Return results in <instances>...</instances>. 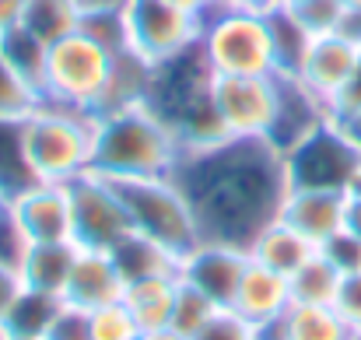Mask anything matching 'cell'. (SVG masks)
Returning <instances> with one entry per match:
<instances>
[{
    "label": "cell",
    "instance_id": "obj_1",
    "mask_svg": "<svg viewBox=\"0 0 361 340\" xmlns=\"http://www.w3.org/2000/svg\"><path fill=\"white\" fill-rule=\"evenodd\" d=\"M172 179L183 186L200 242H249L281 218L288 197L284 154L263 137H225L197 151H183Z\"/></svg>",
    "mask_w": 361,
    "mask_h": 340
},
{
    "label": "cell",
    "instance_id": "obj_2",
    "mask_svg": "<svg viewBox=\"0 0 361 340\" xmlns=\"http://www.w3.org/2000/svg\"><path fill=\"white\" fill-rule=\"evenodd\" d=\"M95 126L99 116L39 102L28 116L18 119V147L28 179L71 186L92 172L95 158Z\"/></svg>",
    "mask_w": 361,
    "mask_h": 340
},
{
    "label": "cell",
    "instance_id": "obj_3",
    "mask_svg": "<svg viewBox=\"0 0 361 340\" xmlns=\"http://www.w3.org/2000/svg\"><path fill=\"white\" fill-rule=\"evenodd\" d=\"M179 158H183L179 137L147 106L99 116L92 172L113 183H130L151 176H172Z\"/></svg>",
    "mask_w": 361,
    "mask_h": 340
},
{
    "label": "cell",
    "instance_id": "obj_4",
    "mask_svg": "<svg viewBox=\"0 0 361 340\" xmlns=\"http://www.w3.org/2000/svg\"><path fill=\"white\" fill-rule=\"evenodd\" d=\"M211 88H214V74L200 46H193L179 53L176 60L154 67L144 106L179 137L183 151H197V147H207L228 137L218 123Z\"/></svg>",
    "mask_w": 361,
    "mask_h": 340
},
{
    "label": "cell",
    "instance_id": "obj_5",
    "mask_svg": "<svg viewBox=\"0 0 361 340\" xmlns=\"http://www.w3.org/2000/svg\"><path fill=\"white\" fill-rule=\"evenodd\" d=\"M197 46H200V53H204L214 78L277 74L270 11H232V7L214 4L200 14Z\"/></svg>",
    "mask_w": 361,
    "mask_h": 340
},
{
    "label": "cell",
    "instance_id": "obj_6",
    "mask_svg": "<svg viewBox=\"0 0 361 340\" xmlns=\"http://www.w3.org/2000/svg\"><path fill=\"white\" fill-rule=\"evenodd\" d=\"M126 204L133 231L154 238L179 260L200 242V228L193 218V207L183 193V186L172 176H151V179H130L116 183Z\"/></svg>",
    "mask_w": 361,
    "mask_h": 340
},
{
    "label": "cell",
    "instance_id": "obj_7",
    "mask_svg": "<svg viewBox=\"0 0 361 340\" xmlns=\"http://www.w3.org/2000/svg\"><path fill=\"white\" fill-rule=\"evenodd\" d=\"M109 67H113V56L81 32L53 42L46 56L42 102L99 116L106 85H109Z\"/></svg>",
    "mask_w": 361,
    "mask_h": 340
},
{
    "label": "cell",
    "instance_id": "obj_8",
    "mask_svg": "<svg viewBox=\"0 0 361 340\" xmlns=\"http://www.w3.org/2000/svg\"><path fill=\"white\" fill-rule=\"evenodd\" d=\"M284 154L288 190H351L361 169V147L348 126L323 119Z\"/></svg>",
    "mask_w": 361,
    "mask_h": 340
},
{
    "label": "cell",
    "instance_id": "obj_9",
    "mask_svg": "<svg viewBox=\"0 0 361 340\" xmlns=\"http://www.w3.org/2000/svg\"><path fill=\"white\" fill-rule=\"evenodd\" d=\"M123 7L130 25V49L151 67L176 60L200 39V14L172 0H126Z\"/></svg>",
    "mask_w": 361,
    "mask_h": 340
},
{
    "label": "cell",
    "instance_id": "obj_10",
    "mask_svg": "<svg viewBox=\"0 0 361 340\" xmlns=\"http://www.w3.org/2000/svg\"><path fill=\"white\" fill-rule=\"evenodd\" d=\"M71 218H74V242L81 249H113L123 242L133 225L120 197V186L99 172H85L71 186Z\"/></svg>",
    "mask_w": 361,
    "mask_h": 340
},
{
    "label": "cell",
    "instance_id": "obj_11",
    "mask_svg": "<svg viewBox=\"0 0 361 340\" xmlns=\"http://www.w3.org/2000/svg\"><path fill=\"white\" fill-rule=\"evenodd\" d=\"M218 123L228 137H263L270 140L277 116V74L263 78H214L211 88Z\"/></svg>",
    "mask_w": 361,
    "mask_h": 340
},
{
    "label": "cell",
    "instance_id": "obj_12",
    "mask_svg": "<svg viewBox=\"0 0 361 340\" xmlns=\"http://www.w3.org/2000/svg\"><path fill=\"white\" fill-rule=\"evenodd\" d=\"M7 214L28 242H74L71 190L60 183H25L7 197Z\"/></svg>",
    "mask_w": 361,
    "mask_h": 340
},
{
    "label": "cell",
    "instance_id": "obj_13",
    "mask_svg": "<svg viewBox=\"0 0 361 340\" xmlns=\"http://www.w3.org/2000/svg\"><path fill=\"white\" fill-rule=\"evenodd\" d=\"M249 253L239 245L225 242H197L183 260H179V277L193 288H200L214 305L232 309V298L239 291V281L245 274Z\"/></svg>",
    "mask_w": 361,
    "mask_h": 340
},
{
    "label": "cell",
    "instance_id": "obj_14",
    "mask_svg": "<svg viewBox=\"0 0 361 340\" xmlns=\"http://www.w3.org/2000/svg\"><path fill=\"white\" fill-rule=\"evenodd\" d=\"M361 60V46L355 39L341 35V32H330V35H312L295 78L326 106L330 113V102L337 99V92L348 85V78L355 74Z\"/></svg>",
    "mask_w": 361,
    "mask_h": 340
},
{
    "label": "cell",
    "instance_id": "obj_15",
    "mask_svg": "<svg viewBox=\"0 0 361 340\" xmlns=\"http://www.w3.org/2000/svg\"><path fill=\"white\" fill-rule=\"evenodd\" d=\"M348 204H351V193L344 190H288L281 204V221L302 231L312 245H323L337 231H344Z\"/></svg>",
    "mask_w": 361,
    "mask_h": 340
},
{
    "label": "cell",
    "instance_id": "obj_16",
    "mask_svg": "<svg viewBox=\"0 0 361 340\" xmlns=\"http://www.w3.org/2000/svg\"><path fill=\"white\" fill-rule=\"evenodd\" d=\"M123 288H126V281H123L113 253H106V249H81L78 245V260H74L63 302L92 312V309H102L109 302H120Z\"/></svg>",
    "mask_w": 361,
    "mask_h": 340
},
{
    "label": "cell",
    "instance_id": "obj_17",
    "mask_svg": "<svg viewBox=\"0 0 361 340\" xmlns=\"http://www.w3.org/2000/svg\"><path fill=\"white\" fill-rule=\"evenodd\" d=\"M291 309V284L284 274L249 260L245 263V274L239 281V291L232 298V312L245 320L249 327H263L277 316H284Z\"/></svg>",
    "mask_w": 361,
    "mask_h": 340
},
{
    "label": "cell",
    "instance_id": "obj_18",
    "mask_svg": "<svg viewBox=\"0 0 361 340\" xmlns=\"http://www.w3.org/2000/svg\"><path fill=\"white\" fill-rule=\"evenodd\" d=\"M74 260H78V242H32L21 256L18 277L32 291H46V295L63 298Z\"/></svg>",
    "mask_w": 361,
    "mask_h": 340
},
{
    "label": "cell",
    "instance_id": "obj_19",
    "mask_svg": "<svg viewBox=\"0 0 361 340\" xmlns=\"http://www.w3.org/2000/svg\"><path fill=\"white\" fill-rule=\"evenodd\" d=\"M176 291H179V274H158V277L130 281V284L123 288V305H126L130 316L137 320L140 334L169 330V323H172V305H176Z\"/></svg>",
    "mask_w": 361,
    "mask_h": 340
},
{
    "label": "cell",
    "instance_id": "obj_20",
    "mask_svg": "<svg viewBox=\"0 0 361 340\" xmlns=\"http://www.w3.org/2000/svg\"><path fill=\"white\" fill-rule=\"evenodd\" d=\"M316 249H319V245H312L302 231H295L288 221L274 218L270 225L249 242L245 253H249V260H256V263H263V267H270V270L291 277V274H295V270H298Z\"/></svg>",
    "mask_w": 361,
    "mask_h": 340
},
{
    "label": "cell",
    "instance_id": "obj_21",
    "mask_svg": "<svg viewBox=\"0 0 361 340\" xmlns=\"http://www.w3.org/2000/svg\"><path fill=\"white\" fill-rule=\"evenodd\" d=\"M151 74H154V67L147 60H140L133 49L116 53L113 56V67H109V85H106L99 116L144 106L147 102V88H151Z\"/></svg>",
    "mask_w": 361,
    "mask_h": 340
},
{
    "label": "cell",
    "instance_id": "obj_22",
    "mask_svg": "<svg viewBox=\"0 0 361 340\" xmlns=\"http://www.w3.org/2000/svg\"><path fill=\"white\" fill-rule=\"evenodd\" d=\"M109 253H113L126 284L144 281V277H158V274H179V256L169 253L165 245H158L154 238L140 235V231H130Z\"/></svg>",
    "mask_w": 361,
    "mask_h": 340
},
{
    "label": "cell",
    "instance_id": "obj_23",
    "mask_svg": "<svg viewBox=\"0 0 361 340\" xmlns=\"http://www.w3.org/2000/svg\"><path fill=\"white\" fill-rule=\"evenodd\" d=\"M81 0H25V14H21V28L28 35H35L39 42L53 46L67 35L78 32L81 25Z\"/></svg>",
    "mask_w": 361,
    "mask_h": 340
},
{
    "label": "cell",
    "instance_id": "obj_24",
    "mask_svg": "<svg viewBox=\"0 0 361 340\" xmlns=\"http://www.w3.org/2000/svg\"><path fill=\"white\" fill-rule=\"evenodd\" d=\"M60 309H63V298L21 288V295L14 298V305H11V312L4 320V334L7 337H21V340H42Z\"/></svg>",
    "mask_w": 361,
    "mask_h": 340
},
{
    "label": "cell",
    "instance_id": "obj_25",
    "mask_svg": "<svg viewBox=\"0 0 361 340\" xmlns=\"http://www.w3.org/2000/svg\"><path fill=\"white\" fill-rule=\"evenodd\" d=\"M341 281H344V274L316 249V253L288 277V284H291V302H298V305H334L337 295H341Z\"/></svg>",
    "mask_w": 361,
    "mask_h": 340
},
{
    "label": "cell",
    "instance_id": "obj_26",
    "mask_svg": "<svg viewBox=\"0 0 361 340\" xmlns=\"http://www.w3.org/2000/svg\"><path fill=\"white\" fill-rule=\"evenodd\" d=\"M284 340H351V327L334 305H298L281 316Z\"/></svg>",
    "mask_w": 361,
    "mask_h": 340
},
{
    "label": "cell",
    "instance_id": "obj_27",
    "mask_svg": "<svg viewBox=\"0 0 361 340\" xmlns=\"http://www.w3.org/2000/svg\"><path fill=\"white\" fill-rule=\"evenodd\" d=\"M0 49H4L7 63L18 71V78H21V81L39 95V102H42V81H46V56H49V46L39 42L35 35H28V32L18 25V28H11V32L0 35Z\"/></svg>",
    "mask_w": 361,
    "mask_h": 340
},
{
    "label": "cell",
    "instance_id": "obj_28",
    "mask_svg": "<svg viewBox=\"0 0 361 340\" xmlns=\"http://www.w3.org/2000/svg\"><path fill=\"white\" fill-rule=\"evenodd\" d=\"M81 35H88L95 46H102L109 56L130 49V25H126V7L123 4H99L81 11Z\"/></svg>",
    "mask_w": 361,
    "mask_h": 340
},
{
    "label": "cell",
    "instance_id": "obj_29",
    "mask_svg": "<svg viewBox=\"0 0 361 340\" xmlns=\"http://www.w3.org/2000/svg\"><path fill=\"white\" fill-rule=\"evenodd\" d=\"M270 35H274L277 74L295 78V71H298V63H302V56H305V49H309V42H312L309 28L295 18V11L274 7V11H270Z\"/></svg>",
    "mask_w": 361,
    "mask_h": 340
},
{
    "label": "cell",
    "instance_id": "obj_30",
    "mask_svg": "<svg viewBox=\"0 0 361 340\" xmlns=\"http://www.w3.org/2000/svg\"><path fill=\"white\" fill-rule=\"evenodd\" d=\"M218 312H221V305H214L200 288H193V284H186L179 277V291H176V305H172V323H169L172 334H179L183 340H193Z\"/></svg>",
    "mask_w": 361,
    "mask_h": 340
},
{
    "label": "cell",
    "instance_id": "obj_31",
    "mask_svg": "<svg viewBox=\"0 0 361 340\" xmlns=\"http://www.w3.org/2000/svg\"><path fill=\"white\" fill-rule=\"evenodd\" d=\"M39 106V95L18 78V71L7 63L4 49H0V119L4 123H18L21 116H28Z\"/></svg>",
    "mask_w": 361,
    "mask_h": 340
},
{
    "label": "cell",
    "instance_id": "obj_32",
    "mask_svg": "<svg viewBox=\"0 0 361 340\" xmlns=\"http://www.w3.org/2000/svg\"><path fill=\"white\" fill-rule=\"evenodd\" d=\"M88 323H92V337L95 340H140V327L137 320L130 316V309L120 302H109L102 309H92L88 312Z\"/></svg>",
    "mask_w": 361,
    "mask_h": 340
},
{
    "label": "cell",
    "instance_id": "obj_33",
    "mask_svg": "<svg viewBox=\"0 0 361 340\" xmlns=\"http://www.w3.org/2000/svg\"><path fill=\"white\" fill-rule=\"evenodd\" d=\"M295 11V18L309 28V35H330V32H341V21H344V7L341 0H309L302 7H288Z\"/></svg>",
    "mask_w": 361,
    "mask_h": 340
},
{
    "label": "cell",
    "instance_id": "obj_34",
    "mask_svg": "<svg viewBox=\"0 0 361 340\" xmlns=\"http://www.w3.org/2000/svg\"><path fill=\"white\" fill-rule=\"evenodd\" d=\"M319 253H323L341 274H358L361 270V238L358 235H351L348 228L337 231L330 242H323Z\"/></svg>",
    "mask_w": 361,
    "mask_h": 340
},
{
    "label": "cell",
    "instance_id": "obj_35",
    "mask_svg": "<svg viewBox=\"0 0 361 340\" xmlns=\"http://www.w3.org/2000/svg\"><path fill=\"white\" fill-rule=\"evenodd\" d=\"M42 340H95L92 337L88 312H85V309H78V305H71V302H63V309L56 312L53 327L46 330V337Z\"/></svg>",
    "mask_w": 361,
    "mask_h": 340
},
{
    "label": "cell",
    "instance_id": "obj_36",
    "mask_svg": "<svg viewBox=\"0 0 361 340\" xmlns=\"http://www.w3.org/2000/svg\"><path fill=\"white\" fill-rule=\"evenodd\" d=\"M193 340H256V327L239 320L232 309H221Z\"/></svg>",
    "mask_w": 361,
    "mask_h": 340
},
{
    "label": "cell",
    "instance_id": "obj_37",
    "mask_svg": "<svg viewBox=\"0 0 361 340\" xmlns=\"http://www.w3.org/2000/svg\"><path fill=\"white\" fill-rule=\"evenodd\" d=\"M28 245H32V242L21 235V228L14 225V218H11L7 207H4V214H0V267L18 270V267H21V256H25Z\"/></svg>",
    "mask_w": 361,
    "mask_h": 340
},
{
    "label": "cell",
    "instance_id": "obj_38",
    "mask_svg": "<svg viewBox=\"0 0 361 340\" xmlns=\"http://www.w3.org/2000/svg\"><path fill=\"white\" fill-rule=\"evenodd\" d=\"M334 309L344 316V323L351 327V334H361V270L358 274H344L341 295H337Z\"/></svg>",
    "mask_w": 361,
    "mask_h": 340
},
{
    "label": "cell",
    "instance_id": "obj_39",
    "mask_svg": "<svg viewBox=\"0 0 361 340\" xmlns=\"http://www.w3.org/2000/svg\"><path fill=\"white\" fill-rule=\"evenodd\" d=\"M358 116H361V60H358V67H355V74L348 78V85L330 102V119L334 123H351Z\"/></svg>",
    "mask_w": 361,
    "mask_h": 340
},
{
    "label": "cell",
    "instance_id": "obj_40",
    "mask_svg": "<svg viewBox=\"0 0 361 340\" xmlns=\"http://www.w3.org/2000/svg\"><path fill=\"white\" fill-rule=\"evenodd\" d=\"M21 277H18V270H11V267H0V330H4V320H7V312H11V305H14V298L21 295Z\"/></svg>",
    "mask_w": 361,
    "mask_h": 340
},
{
    "label": "cell",
    "instance_id": "obj_41",
    "mask_svg": "<svg viewBox=\"0 0 361 340\" xmlns=\"http://www.w3.org/2000/svg\"><path fill=\"white\" fill-rule=\"evenodd\" d=\"M21 14H25V0H0V35L18 28Z\"/></svg>",
    "mask_w": 361,
    "mask_h": 340
},
{
    "label": "cell",
    "instance_id": "obj_42",
    "mask_svg": "<svg viewBox=\"0 0 361 340\" xmlns=\"http://www.w3.org/2000/svg\"><path fill=\"white\" fill-rule=\"evenodd\" d=\"M218 7H232V11H274L277 0H214Z\"/></svg>",
    "mask_w": 361,
    "mask_h": 340
},
{
    "label": "cell",
    "instance_id": "obj_43",
    "mask_svg": "<svg viewBox=\"0 0 361 340\" xmlns=\"http://www.w3.org/2000/svg\"><path fill=\"white\" fill-rule=\"evenodd\" d=\"M348 231H351V235H358L361 238V200L358 197H351V204H348Z\"/></svg>",
    "mask_w": 361,
    "mask_h": 340
},
{
    "label": "cell",
    "instance_id": "obj_44",
    "mask_svg": "<svg viewBox=\"0 0 361 340\" xmlns=\"http://www.w3.org/2000/svg\"><path fill=\"white\" fill-rule=\"evenodd\" d=\"M172 4H179V7H186L193 14H204L207 7H214V0H172Z\"/></svg>",
    "mask_w": 361,
    "mask_h": 340
},
{
    "label": "cell",
    "instance_id": "obj_45",
    "mask_svg": "<svg viewBox=\"0 0 361 340\" xmlns=\"http://www.w3.org/2000/svg\"><path fill=\"white\" fill-rule=\"evenodd\" d=\"M140 340H183L179 334H172V330H158V334H144Z\"/></svg>",
    "mask_w": 361,
    "mask_h": 340
},
{
    "label": "cell",
    "instance_id": "obj_46",
    "mask_svg": "<svg viewBox=\"0 0 361 340\" xmlns=\"http://www.w3.org/2000/svg\"><path fill=\"white\" fill-rule=\"evenodd\" d=\"M341 126H348V133L358 140V147H361V116H358V119H351V123H341Z\"/></svg>",
    "mask_w": 361,
    "mask_h": 340
},
{
    "label": "cell",
    "instance_id": "obj_47",
    "mask_svg": "<svg viewBox=\"0 0 361 340\" xmlns=\"http://www.w3.org/2000/svg\"><path fill=\"white\" fill-rule=\"evenodd\" d=\"M351 197H358L361 200V169H358V176H355V183H351V190H348Z\"/></svg>",
    "mask_w": 361,
    "mask_h": 340
},
{
    "label": "cell",
    "instance_id": "obj_48",
    "mask_svg": "<svg viewBox=\"0 0 361 340\" xmlns=\"http://www.w3.org/2000/svg\"><path fill=\"white\" fill-rule=\"evenodd\" d=\"M99 4H126V0H81V7H99Z\"/></svg>",
    "mask_w": 361,
    "mask_h": 340
},
{
    "label": "cell",
    "instance_id": "obj_49",
    "mask_svg": "<svg viewBox=\"0 0 361 340\" xmlns=\"http://www.w3.org/2000/svg\"><path fill=\"white\" fill-rule=\"evenodd\" d=\"M344 11H361V0H341Z\"/></svg>",
    "mask_w": 361,
    "mask_h": 340
},
{
    "label": "cell",
    "instance_id": "obj_50",
    "mask_svg": "<svg viewBox=\"0 0 361 340\" xmlns=\"http://www.w3.org/2000/svg\"><path fill=\"white\" fill-rule=\"evenodd\" d=\"M302 4H309V0H277V7H302Z\"/></svg>",
    "mask_w": 361,
    "mask_h": 340
},
{
    "label": "cell",
    "instance_id": "obj_51",
    "mask_svg": "<svg viewBox=\"0 0 361 340\" xmlns=\"http://www.w3.org/2000/svg\"><path fill=\"white\" fill-rule=\"evenodd\" d=\"M4 207H7V190L0 186V214H4Z\"/></svg>",
    "mask_w": 361,
    "mask_h": 340
},
{
    "label": "cell",
    "instance_id": "obj_52",
    "mask_svg": "<svg viewBox=\"0 0 361 340\" xmlns=\"http://www.w3.org/2000/svg\"><path fill=\"white\" fill-rule=\"evenodd\" d=\"M351 340H361V334H351Z\"/></svg>",
    "mask_w": 361,
    "mask_h": 340
},
{
    "label": "cell",
    "instance_id": "obj_53",
    "mask_svg": "<svg viewBox=\"0 0 361 340\" xmlns=\"http://www.w3.org/2000/svg\"><path fill=\"white\" fill-rule=\"evenodd\" d=\"M4 340H21V337H4Z\"/></svg>",
    "mask_w": 361,
    "mask_h": 340
},
{
    "label": "cell",
    "instance_id": "obj_54",
    "mask_svg": "<svg viewBox=\"0 0 361 340\" xmlns=\"http://www.w3.org/2000/svg\"><path fill=\"white\" fill-rule=\"evenodd\" d=\"M4 337H7V334H4V330H0V340H4Z\"/></svg>",
    "mask_w": 361,
    "mask_h": 340
}]
</instances>
